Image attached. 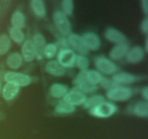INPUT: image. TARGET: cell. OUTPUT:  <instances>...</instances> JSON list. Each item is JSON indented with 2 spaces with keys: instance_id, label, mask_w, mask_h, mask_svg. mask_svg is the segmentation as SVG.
<instances>
[{
  "instance_id": "cell-1",
  "label": "cell",
  "mask_w": 148,
  "mask_h": 139,
  "mask_svg": "<svg viewBox=\"0 0 148 139\" xmlns=\"http://www.w3.org/2000/svg\"><path fill=\"white\" fill-rule=\"evenodd\" d=\"M117 109L118 108L114 103L105 101L90 109L89 113L91 115L98 118H107L115 114Z\"/></svg>"
},
{
  "instance_id": "cell-2",
  "label": "cell",
  "mask_w": 148,
  "mask_h": 139,
  "mask_svg": "<svg viewBox=\"0 0 148 139\" xmlns=\"http://www.w3.org/2000/svg\"><path fill=\"white\" fill-rule=\"evenodd\" d=\"M53 23L59 33L63 36H69L72 30V25L68 16L62 11H56L53 15Z\"/></svg>"
},
{
  "instance_id": "cell-3",
  "label": "cell",
  "mask_w": 148,
  "mask_h": 139,
  "mask_svg": "<svg viewBox=\"0 0 148 139\" xmlns=\"http://www.w3.org/2000/svg\"><path fill=\"white\" fill-rule=\"evenodd\" d=\"M4 81L20 88L30 85L32 82V78L26 74L10 71L4 75Z\"/></svg>"
},
{
  "instance_id": "cell-4",
  "label": "cell",
  "mask_w": 148,
  "mask_h": 139,
  "mask_svg": "<svg viewBox=\"0 0 148 139\" xmlns=\"http://www.w3.org/2000/svg\"><path fill=\"white\" fill-rule=\"evenodd\" d=\"M106 97L111 101H125L131 98L132 91L130 88L123 86L115 87L106 92Z\"/></svg>"
},
{
  "instance_id": "cell-5",
  "label": "cell",
  "mask_w": 148,
  "mask_h": 139,
  "mask_svg": "<svg viewBox=\"0 0 148 139\" xmlns=\"http://www.w3.org/2000/svg\"><path fill=\"white\" fill-rule=\"evenodd\" d=\"M95 66L98 70L97 71L101 74L106 75H114L118 70L117 66L114 62L104 56H100L95 59Z\"/></svg>"
},
{
  "instance_id": "cell-6",
  "label": "cell",
  "mask_w": 148,
  "mask_h": 139,
  "mask_svg": "<svg viewBox=\"0 0 148 139\" xmlns=\"http://www.w3.org/2000/svg\"><path fill=\"white\" fill-rule=\"evenodd\" d=\"M76 54L73 50L64 48L59 51L57 54V62L64 68L73 67L75 65Z\"/></svg>"
},
{
  "instance_id": "cell-7",
  "label": "cell",
  "mask_w": 148,
  "mask_h": 139,
  "mask_svg": "<svg viewBox=\"0 0 148 139\" xmlns=\"http://www.w3.org/2000/svg\"><path fill=\"white\" fill-rule=\"evenodd\" d=\"M87 99V96L84 93L81 92L77 88H75L68 92L63 97V101L74 106L83 105Z\"/></svg>"
},
{
  "instance_id": "cell-8",
  "label": "cell",
  "mask_w": 148,
  "mask_h": 139,
  "mask_svg": "<svg viewBox=\"0 0 148 139\" xmlns=\"http://www.w3.org/2000/svg\"><path fill=\"white\" fill-rule=\"evenodd\" d=\"M84 46L88 51H96L101 46V39L94 33H86L82 36Z\"/></svg>"
},
{
  "instance_id": "cell-9",
  "label": "cell",
  "mask_w": 148,
  "mask_h": 139,
  "mask_svg": "<svg viewBox=\"0 0 148 139\" xmlns=\"http://www.w3.org/2000/svg\"><path fill=\"white\" fill-rule=\"evenodd\" d=\"M67 43L72 48L79 52L80 54L85 55L88 54V51L84 46L83 41H82V36L76 34V33H70L67 37Z\"/></svg>"
},
{
  "instance_id": "cell-10",
  "label": "cell",
  "mask_w": 148,
  "mask_h": 139,
  "mask_svg": "<svg viewBox=\"0 0 148 139\" xmlns=\"http://www.w3.org/2000/svg\"><path fill=\"white\" fill-rule=\"evenodd\" d=\"M105 38L107 41L116 45L127 43V37L125 35L114 28H108L106 30Z\"/></svg>"
},
{
  "instance_id": "cell-11",
  "label": "cell",
  "mask_w": 148,
  "mask_h": 139,
  "mask_svg": "<svg viewBox=\"0 0 148 139\" xmlns=\"http://www.w3.org/2000/svg\"><path fill=\"white\" fill-rule=\"evenodd\" d=\"M21 56L25 62H30L36 58V52L31 40L25 41L21 49Z\"/></svg>"
},
{
  "instance_id": "cell-12",
  "label": "cell",
  "mask_w": 148,
  "mask_h": 139,
  "mask_svg": "<svg viewBox=\"0 0 148 139\" xmlns=\"http://www.w3.org/2000/svg\"><path fill=\"white\" fill-rule=\"evenodd\" d=\"M145 49L141 46H136L129 50L126 57L129 62L136 64L143 61L145 57Z\"/></svg>"
},
{
  "instance_id": "cell-13",
  "label": "cell",
  "mask_w": 148,
  "mask_h": 139,
  "mask_svg": "<svg viewBox=\"0 0 148 139\" xmlns=\"http://www.w3.org/2000/svg\"><path fill=\"white\" fill-rule=\"evenodd\" d=\"M130 47L127 43L117 44L110 51L109 56L113 60H120L127 56Z\"/></svg>"
},
{
  "instance_id": "cell-14",
  "label": "cell",
  "mask_w": 148,
  "mask_h": 139,
  "mask_svg": "<svg viewBox=\"0 0 148 139\" xmlns=\"http://www.w3.org/2000/svg\"><path fill=\"white\" fill-rule=\"evenodd\" d=\"M33 43L36 52V58L42 59L43 57V49L46 46V39L41 33H36L33 38Z\"/></svg>"
},
{
  "instance_id": "cell-15",
  "label": "cell",
  "mask_w": 148,
  "mask_h": 139,
  "mask_svg": "<svg viewBox=\"0 0 148 139\" xmlns=\"http://www.w3.org/2000/svg\"><path fill=\"white\" fill-rule=\"evenodd\" d=\"M112 81L117 85H129L135 82L136 77L132 74L128 72H119L113 75Z\"/></svg>"
},
{
  "instance_id": "cell-16",
  "label": "cell",
  "mask_w": 148,
  "mask_h": 139,
  "mask_svg": "<svg viewBox=\"0 0 148 139\" xmlns=\"http://www.w3.org/2000/svg\"><path fill=\"white\" fill-rule=\"evenodd\" d=\"M45 70L50 75L56 77L62 76L65 74L66 69L61 66L56 60L49 61L45 66Z\"/></svg>"
},
{
  "instance_id": "cell-17",
  "label": "cell",
  "mask_w": 148,
  "mask_h": 139,
  "mask_svg": "<svg viewBox=\"0 0 148 139\" xmlns=\"http://www.w3.org/2000/svg\"><path fill=\"white\" fill-rule=\"evenodd\" d=\"M20 91V87L12 83H6L1 88V95L6 101H11L16 97Z\"/></svg>"
},
{
  "instance_id": "cell-18",
  "label": "cell",
  "mask_w": 148,
  "mask_h": 139,
  "mask_svg": "<svg viewBox=\"0 0 148 139\" xmlns=\"http://www.w3.org/2000/svg\"><path fill=\"white\" fill-rule=\"evenodd\" d=\"M23 60V57L20 53L14 52L9 55L6 60V63L10 69L17 70L22 66Z\"/></svg>"
},
{
  "instance_id": "cell-19",
  "label": "cell",
  "mask_w": 148,
  "mask_h": 139,
  "mask_svg": "<svg viewBox=\"0 0 148 139\" xmlns=\"http://www.w3.org/2000/svg\"><path fill=\"white\" fill-rule=\"evenodd\" d=\"M68 90H69L68 86L64 84L53 83L51 86L50 94L53 98H63L68 93Z\"/></svg>"
},
{
  "instance_id": "cell-20",
  "label": "cell",
  "mask_w": 148,
  "mask_h": 139,
  "mask_svg": "<svg viewBox=\"0 0 148 139\" xmlns=\"http://www.w3.org/2000/svg\"><path fill=\"white\" fill-rule=\"evenodd\" d=\"M30 7L36 16L39 17H44L46 16V6L42 0H32L30 1Z\"/></svg>"
},
{
  "instance_id": "cell-21",
  "label": "cell",
  "mask_w": 148,
  "mask_h": 139,
  "mask_svg": "<svg viewBox=\"0 0 148 139\" xmlns=\"http://www.w3.org/2000/svg\"><path fill=\"white\" fill-rule=\"evenodd\" d=\"M12 27L21 29L25 27V17L23 13L19 10H16L11 17Z\"/></svg>"
},
{
  "instance_id": "cell-22",
  "label": "cell",
  "mask_w": 148,
  "mask_h": 139,
  "mask_svg": "<svg viewBox=\"0 0 148 139\" xmlns=\"http://www.w3.org/2000/svg\"><path fill=\"white\" fill-rule=\"evenodd\" d=\"M85 77H86V80L88 83L92 85H97L98 84H100L103 78L102 75L98 71L95 70H86Z\"/></svg>"
},
{
  "instance_id": "cell-23",
  "label": "cell",
  "mask_w": 148,
  "mask_h": 139,
  "mask_svg": "<svg viewBox=\"0 0 148 139\" xmlns=\"http://www.w3.org/2000/svg\"><path fill=\"white\" fill-rule=\"evenodd\" d=\"M133 111L135 115L141 117H147L148 116V103L147 101H141L134 105Z\"/></svg>"
},
{
  "instance_id": "cell-24",
  "label": "cell",
  "mask_w": 148,
  "mask_h": 139,
  "mask_svg": "<svg viewBox=\"0 0 148 139\" xmlns=\"http://www.w3.org/2000/svg\"><path fill=\"white\" fill-rule=\"evenodd\" d=\"M9 33H10V40H12L15 43H21L24 41L25 35L21 29L11 27L9 30Z\"/></svg>"
},
{
  "instance_id": "cell-25",
  "label": "cell",
  "mask_w": 148,
  "mask_h": 139,
  "mask_svg": "<svg viewBox=\"0 0 148 139\" xmlns=\"http://www.w3.org/2000/svg\"><path fill=\"white\" fill-rule=\"evenodd\" d=\"M105 101V98L101 95H94L90 98H87L86 101L84 103L83 107L85 109H90L93 108L95 106L98 105L101 103Z\"/></svg>"
},
{
  "instance_id": "cell-26",
  "label": "cell",
  "mask_w": 148,
  "mask_h": 139,
  "mask_svg": "<svg viewBox=\"0 0 148 139\" xmlns=\"http://www.w3.org/2000/svg\"><path fill=\"white\" fill-rule=\"evenodd\" d=\"M76 110L75 107L67 104V103L62 101L59 103L55 107V111L59 114H70L74 112Z\"/></svg>"
},
{
  "instance_id": "cell-27",
  "label": "cell",
  "mask_w": 148,
  "mask_h": 139,
  "mask_svg": "<svg viewBox=\"0 0 148 139\" xmlns=\"http://www.w3.org/2000/svg\"><path fill=\"white\" fill-rule=\"evenodd\" d=\"M11 47V40L7 35L0 36V55L7 54Z\"/></svg>"
},
{
  "instance_id": "cell-28",
  "label": "cell",
  "mask_w": 148,
  "mask_h": 139,
  "mask_svg": "<svg viewBox=\"0 0 148 139\" xmlns=\"http://www.w3.org/2000/svg\"><path fill=\"white\" fill-rule=\"evenodd\" d=\"M75 65L80 70V71L87 70L89 66V60L85 55H77L76 59H75Z\"/></svg>"
},
{
  "instance_id": "cell-29",
  "label": "cell",
  "mask_w": 148,
  "mask_h": 139,
  "mask_svg": "<svg viewBox=\"0 0 148 139\" xmlns=\"http://www.w3.org/2000/svg\"><path fill=\"white\" fill-rule=\"evenodd\" d=\"M57 53V46L54 43H49L46 45L43 49V56L47 59H52Z\"/></svg>"
},
{
  "instance_id": "cell-30",
  "label": "cell",
  "mask_w": 148,
  "mask_h": 139,
  "mask_svg": "<svg viewBox=\"0 0 148 139\" xmlns=\"http://www.w3.org/2000/svg\"><path fill=\"white\" fill-rule=\"evenodd\" d=\"M62 7V12L66 16L72 15L74 10V2L72 0H63L61 2Z\"/></svg>"
},
{
  "instance_id": "cell-31",
  "label": "cell",
  "mask_w": 148,
  "mask_h": 139,
  "mask_svg": "<svg viewBox=\"0 0 148 139\" xmlns=\"http://www.w3.org/2000/svg\"><path fill=\"white\" fill-rule=\"evenodd\" d=\"M85 73H86V70L85 71H80L77 75L75 79L74 80V84L76 85V88H80V87L83 86V85H86L88 83V81L86 80V77H85Z\"/></svg>"
},
{
  "instance_id": "cell-32",
  "label": "cell",
  "mask_w": 148,
  "mask_h": 139,
  "mask_svg": "<svg viewBox=\"0 0 148 139\" xmlns=\"http://www.w3.org/2000/svg\"><path fill=\"white\" fill-rule=\"evenodd\" d=\"M100 85H101L104 89L107 90V91L112 89V88H115V87L116 86H119V85H117L112 80L108 79L107 78H104V77H103L102 80H101V83H100Z\"/></svg>"
},
{
  "instance_id": "cell-33",
  "label": "cell",
  "mask_w": 148,
  "mask_h": 139,
  "mask_svg": "<svg viewBox=\"0 0 148 139\" xmlns=\"http://www.w3.org/2000/svg\"><path fill=\"white\" fill-rule=\"evenodd\" d=\"M141 30L143 33L145 35L148 33V19L147 17H145L141 23Z\"/></svg>"
},
{
  "instance_id": "cell-34",
  "label": "cell",
  "mask_w": 148,
  "mask_h": 139,
  "mask_svg": "<svg viewBox=\"0 0 148 139\" xmlns=\"http://www.w3.org/2000/svg\"><path fill=\"white\" fill-rule=\"evenodd\" d=\"M141 4H142V9H143L145 14H148V1L147 0H143V1H141Z\"/></svg>"
},
{
  "instance_id": "cell-35",
  "label": "cell",
  "mask_w": 148,
  "mask_h": 139,
  "mask_svg": "<svg viewBox=\"0 0 148 139\" xmlns=\"http://www.w3.org/2000/svg\"><path fill=\"white\" fill-rule=\"evenodd\" d=\"M142 95H143V98H145V101H147V100H148V88L147 86H145L143 90H142Z\"/></svg>"
},
{
  "instance_id": "cell-36",
  "label": "cell",
  "mask_w": 148,
  "mask_h": 139,
  "mask_svg": "<svg viewBox=\"0 0 148 139\" xmlns=\"http://www.w3.org/2000/svg\"><path fill=\"white\" fill-rule=\"evenodd\" d=\"M148 50V39H146V42H145V53H147Z\"/></svg>"
},
{
  "instance_id": "cell-37",
  "label": "cell",
  "mask_w": 148,
  "mask_h": 139,
  "mask_svg": "<svg viewBox=\"0 0 148 139\" xmlns=\"http://www.w3.org/2000/svg\"><path fill=\"white\" fill-rule=\"evenodd\" d=\"M1 88H2V83H1V81H0V92L1 91Z\"/></svg>"
}]
</instances>
